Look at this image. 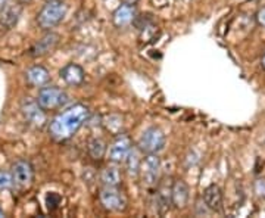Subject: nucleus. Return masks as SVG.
I'll return each mask as SVG.
<instances>
[{
	"instance_id": "6",
	"label": "nucleus",
	"mask_w": 265,
	"mask_h": 218,
	"mask_svg": "<svg viewBox=\"0 0 265 218\" xmlns=\"http://www.w3.org/2000/svg\"><path fill=\"white\" fill-rule=\"evenodd\" d=\"M99 199H101V204L103 205V208L108 211L121 212L127 208L126 195L121 190H118L116 187L105 186L99 193Z\"/></svg>"
},
{
	"instance_id": "9",
	"label": "nucleus",
	"mask_w": 265,
	"mask_h": 218,
	"mask_svg": "<svg viewBox=\"0 0 265 218\" xmlns=\"http://www.w3.org/2000/svg\"><path fill=\"white\" fill-rule=\"evenodd\" d=\"M12 179L16 186L27 187L31 184V181L34 179V168L28 161L21 159L12 165Z\"/></svg>"
},
{
	"instance_id": "7",
	"label": "nucleus",
	"mask_w": 265,
	"mask_h": 218,
	"mask_svg": "<svg viewBox=\"0 0 265 218\" xmlns=\"http://www.w3.org/2000/svg\"><path fill=\"white\" fill-rule=\"evenodd\" d=\"M59 34L58 33H53L49 31L46 33L40 40H37L31 49H30V55L33 58H38V56H44V55H49L52 52L56 49V46L59 44Z\"/></svg>"
},
{
	"instance_id": "8",
	"label": "nucleus",
	"mask_w": 265,
	"mask_h": 218,
	"mask_svg": "<svg viewBox=\"0 0 265 218\" xmlns=\"http://www.w3.org/2000/svg\"><path fill=\"white\" fill-rule=\"evenodd\" d=\"M21 12H22L21 5H15L12 2H9L6 6H3L0 9V31L2 33L11 31L13 27L18 24Z\"/></svg>"
},
{
	"instance_id": "26",
	"label": "nucleus",
	"mask_w": 265,
	"mask_h": 218,
	"mask_svg": "<svg viewBox=\"0 0 265 218\" xmlns=\"http://www.w3.org/2000/svg\"><path fill=\"white\" fill-rule=\"evenodd\" d=\"M9 2H11V0H0V9H2L3 6H6V5H8Z\"/></svg>"
},
{
	"instance_id": "1",
	"label": "nucleus",
	"mask_w": 265,
	"mask_h": 218,
	"mask_svg": "<svg viewBox=\"0 0 265 218\" xmlns=\"http://www.w3.org/2000/svg\"><path fill=\"white\" fill-rule=\"evenodd\" d=\"M90 109L84 103H76L55 116L49 124L52 139L63 141L71 139L78 130L87 123Z\"/></svg>"
},
{
	"instance_id": "13",
	"label": "nucleus",
	"mask_w": 265,
	"mask_h": 218,
	"mask_svg": "<svg viewBox=\"0 0 265 218\" xmlns=\"http://www.w3.org/2000/svg\"><path fill=\"white\" fill-rule=\"evenodd\" d=\"M189 198L190 190L187 183L184 180H176L173 183V187H171V201H173V205L176 206L177 209H183V208H186V205H187Z\"/></svg>"
},
{
	"instance_id": "2",
	"label": "nucleus",
	"mask_w": 265,
	"mask_h": 218,
	"mask_svg": "<svg viewBox=\"0 0 265 218\" xmlns=\"http://www.w3.org/2000/svg\"><path fill=\"white\" fill-rule=\"evenodd\" d=\"M68 8L62 0H47L37 15V24L41 30H52L59 26L66 16Z\"/></svg>"
},
{
	"instance_id": "10",
	"label": "nucleus",
	"mask_w": 265,
	"mask_h": 218,
	"mask_svg": "<svg viewBox=\"0 0 265 218\" xmlns=\"http://www.w3.org/2000/svg\"><path fill=\"white\" fill-rule=\"evenodd\" d=\"M131 149H133V146H131L130 137L126 136V134H119L114 140V143L111 144V149H109V159H111L112 162H115V164L124 162Z\"/></svg>"
},
{
	"instance_id": "5",
	"label": "nucleus",
	"mask_w": 265,
	"mask_h": 218,
	"mask_svg": "<svg viewBox=\"0 0 265 218\" xmlns=\"http://www.w3.org/2000/svg\"><path fill=\"white\" fill-rule=\"evenodd\" d=\"M140 176H141L144 186H148V187H153L158 184L159 176H161V159L158 154L146 155L144 161H141Z\"/></svg>"
},
{
	"instance_id": "28",
	"label": "nucleus",
	"mask_w": 265,
	"mask_h": 218,
	"mask_svg": "<svg viewBox=\"0 0 265 218\" xmlns=\"http://www.w3.org/2000/svg\"><path fill=\"white\" fill-rule=\"evenodd\" d=\"M261 64H262V68H264V69H265V55H264V56H262V61H261Z\"/></svg>"
},
{
	"instance_id": "18",
	"label": "nucleus",
	"mask_w": 265,
	"mask_h": 218,
	"mask_svg": "<svg viewBox=\"0 0 265 218\" xmlns=\"http://www.w3.org/2000/svg\"><path fill=\"white\" fill-rule=\"evenodd\" d=\"M87 152L93 161H101L106 154V143L101 137H93L88 140Z\"/></svg>"
},
{
	"instance_id": "3",
	"label": "nucleus",
	"mask_w": 265,
	"mask_h": 218,
	"mask_svg": "<svg viewBox=\"0 0 265 218\" xmlns=\"http://www.w3.org/2000/svg\"><path fill=\"white\" fill-rule=\"evenodd\" d=\"M165 146L164 131L158 127L144 130L137 141V148L141 154H159Z\"/></svg>"
},
{
	"instance_id": "21",
	"label": "nucleus",
	"mask_w": 265,
	"mask_h": 218,
	"mask_svg": "<svg viewBox=\"0 0 265 218\" xmlns=\"http://www.w3.org/2000/svg\"><path fill=\"white\" fill-rule=\"evenodd\" d=\"M103 124H105L106 130H109V131L114 133V134H119L121 130H123V126H124L123 118L119 115L106 116V118L103 119Z\"/></svg>"
},
{
	"instance_id": "12",
	"label": "nucleus",
	"mask_w": 265,
	"mask_h": 218,
	"mask_svg": "<svg viewBox=\"0 0 265 218\" xmlns=\"http://www.w3.org/2000/svg\"><path fill=\"white\" fill-rule=\"evenodd\" d=\"M61 78L68 86L78 87L84 83L86 72H84L83 66H80L78 64H66L61 69Z\"/></svg>"
},
{
	"instance_id": "15",
	"label": "nucleus",
	"mask_w": 265,
	"mask_h": 218,
	"mask_svg": "<svg viewBox=\"0 0 265 218\" xmlns=\"http://www.w3.org/2000/svg\"><path fill=\"white\" fill-rule=\"evenodd\" d=\"M22 114L27 121L33 126L41 127L46 123V115L43 112V108L37 102H27L22 106Z\"/></svg>"
},
{
	"instance_id": "22",
	"label": "nucleus",
	"mask_w": 265,
	"mask_h": 218,
	"mask_svg": "<svg viewBox=\"0 0 265 218\" xmlns=\"http://www.w3.org/2000/svg\"><path fill=\"white\" fill-rule=\"evenodd\" d=\"M12 184H13L12 173H8V171L0 169V192L11 189Z\"/></svg>"
},
{
	"instance_id": "16",
	"label": "nucleus",
	"mask_w": 265,
	"mask_h": 218,
	"mask_svg": "<svg viewBox=\"0 0 265 218\" xmlns=\"http://www.w3.org/2000/svg\"><path fill=\"white\" fill-rule=\"evenodd\" d=\"M49 78H51L49 71L44 66H41V65H34L30 69H27L26 72L27 83L31 84V86H34V87H43V86H46L47 81H49Z\"/></svg>"
},
{
	"instance_id": "27",
	"label": "nucleus",
	"mask_w": 265,
	"mask_h": 218,
	"mask_svg": "<svg viewBox=\"0 0 265 218\" xmlns=\"http://www.w3.org/2000/svg\"><path fill=\"white\" fill-rule=\"evenodd\" d=\"M124 3H127V5H136L137 3V0H123Z\"/></svg>"
},
{
	"instance_id": "4",
	"label": "nucleus",
	"mask_w": 265,
	"mask_h": 218,
	"mask_svg": "<svg viewBox=\"0 0 265 218\" xmlns=\"http://www.w3.org/2000/svg\"><path fill=\"white\" fill-rule=\"evenodd\" d=\"M66 102H68V94L59 87L46 86V87H41L38 91L37 103L46 111L61 108Z\"/></svg>"
},
{
	"instance_id": "11",
	"label": "nucleus",
	"mask_w": 265,
	"mask_h": 218,
	"mask_svg": "<svg viewBox=\"0 0 265 218\" xmlns=\"http://www.w3.org/2000/svg\"><path fill=\"white\" fill-rule=\"evenodd\" d=\"M136 18H137V11H136L134 5H127V3L116 8L115 12L112 13V22L118 28H124V27L133 24L136 21Z\"/></svg>"
},
{
	"instance_id": "14",
	"label": "nucleus",
	"mask_w": 265,
	"mask_h": 218,
	"mask_svg": "<svg viewBox=\"0 0 265 218\" xmlns=\"http://www.w3.org/2000/svg\"><path fill=\"white\" fill-rule=\"evenodd\" d=\"M203 204L212 212L223 211V192L216 184H211L203 190Z\"/></svg>"
},
{
	"instance_id": "17",
	"label": "nucleus",
	"mask_w": 265,
	"mask_h": 218,
	"mask_svg": "<svg viewBox=\"0 0 265 218\" xmlns=\"http://www.w3.org/2000/svg\"><path fill=\"white\" fill-rule=\"evenodd\" d=\"M101 181L103 186L116 187L121 183V171H119V168L115 167V165H108L102 171Z\"/></svg>"
},
{
	"instance_id": "20",
	"label": "nucleus",
	"mask_w": 265,
	"mask_h": 218,
	"mask_svg": "<svg viewBox=\"0 0 265 218\" xmlns=\"http://www.w3.org/2000/svg\"><path fill=\"white\" fill-rule=\"evenodd\" d=\"M171 187L162 183L158 189V202H159V206L162 208V212L166 211L170 205L173 204V201H171Z\"/></svg>"
},
{
	"instance_id": "19",
	"label": "nucleus",
	"mask_w": 265,
	"mask_h": 218,
	"mask_svg": "<svg viewBox=\"0 0 265 218\" xmlns=\"http://www.w3.org/2000/svg\"><path fill=\"white\" fill-rule=\"evenodd\" d=\"M124 162H126L128 174H130V176H137V174L140 173V167H141V159H140L139 148H137V149H131Z\"/></svg>"
},
{
	"instance_id": "24",
	"label": "nucleus",
	"mask_w": 265,
	"mask_h": 218,
	"mask_svg": "<svg viewBox=\"0 0 265 218\" xmlns=\"http://www.w3.org/2000/svg\"><path fill=\"white\" fill-rule=\"evenodd\" d=\"M255 192L258 193L259 196L265 198V180H256V183H255Z\"/></svg>"
},
{
	"instance_id": "23",
	"label": "nucleus",
	"mask_w": 265,
	"mask_h": 218,
	"mask_svg": "<svg viewBox=\"0 0 265 218\" xmlns=\"http://www.w3.org/2000/svg\"><path fill=\"white\" fill-rule=\"evenodd\" d=\"M46 204H47V208L49 209H55V208H58V205L61 204V196L58 195V193L52 192L47 195V198H46Z\"/></svg>"
},
{
	"instance_id": "25",
	"label": "nucleus",
	"mask_w": 265,
	"mask_h": 218,
	"mask_svg": "<svg viewBox=\"0 0 265 218\" xmlns=\"http://www.w3.org/2000/svg\"><path fill=\"white\" fill-rule=\"evenodd\" d=\"M256 22H258V24H259L261 27H264L265 28V8L259 9L258 13H256Z\"/></svg>"
},
{
	"instance_id": "29",
	"label": "nucleus",
	"mask_w": 265,
	"mask_h": 218,
	"mask_svg": "<svg viewBox=\"0 0 265 218\" xmlns=\"http://www.w3.org/2000/svg\"><path fill=\"white\" fill-rule=\"evenodd\" d=\"M2 217H5V212H3V209L0 208V218H2Z\"/></svg>"
}]
</instances>
